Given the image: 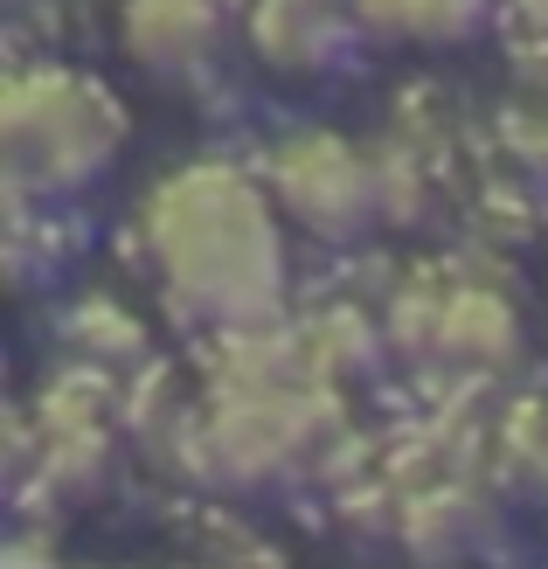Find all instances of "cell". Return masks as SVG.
<instances>
[{"label": "cell", "instance_id": "obj_1", "mask_svg": "<svg viewBox=\"0 0 548 569\" xmlns=\"http://www.w3.org/2000/svg\"><path fill=\"white\" fill-rule=\"evenodd\" d=\"M139 264L153 292L181 320L209 333L271 327L292 284V243H285V209L271 202L265 174L229 160L175 167L139 202Z\"/></svg>", "mask_w": 548, "mask_h": 569}, {"label": "cell", "instance_id": "obj_2", "mask_svg": "<svg viewBox=\"0 0 548 569\" xmlns=\"http://www.w3.org/2000/svg\"><path fill=\"white\" fill-rule=\"evenodd\" d=\"M126 153V104L70 63H21L0 91V160L28 202H70Z\"/></svg>", "mask_w": 548, "mask_h": 569}, {"label": "cell", "instance_id": "obj_3", "mask_svg": "<svg viewBox=\"0 0 548 569\" xmlns=\"http://www.w3.org/2000/svg\"><path fill=\"white\" fill-rule=\"evenodd\" d=\"M389 348L402 361L451 382H486L521 355V320L500 284L486 278H430L410 284L389 312Z\"/></svg>", "mask_w": 548, "mask_h": 569}, {"label": "cell", "instance_id": "obj_4", "mask_svg": "<svg viewBox=\"0 0 548 569\" xmlns=\"http://www.w3.org/2000/svg\"><path fill=\"white\" fill-rule=\"evenodd\" d=\"M265 188L285 222L320 243H361L382 222V167L375 147L340 132H285L265 153Z\"/></svg>", "mask_w": 548, "mask_h": 569}, {"label": "cell", "instance_id": "obj_5", "mask_svg": "<svg viewBox=\"0 0 548 569\" xmlns=\"http://www.w3.org/2000/svg\"><path fill=\"white\" fill-rule=\"evenodd\" d=\"M250 56L285 83H320L355 70L368 28L355 21L348 0H250L243 8Z\"/></svg>", "mask_w": 548, "mask_h": 569}, {"label": "cell", "instance_id": "obj_6", "mask_svg": "<svg viewBox=\"0 0 548 569\" xmlns=\"http://www.w3.org/2000/svg\"><path fill=\"white\" fill-rule=\"evenodd\" d=\"M119 42L160 83H209L229 42V8H216V0H126Z\"/></svg>", "mask_w": 548, "mask_h": 569}, {"label": "cell", "instance_id": "obj_7", "mask_svg": "<svg viewBox=\"0 0 548 569\" xmlns=\"http://www.w3.org/2000/svg\"><path fill=\"white\" fill-rule=\"evenodd\" d=\"M486 528H494V507H486V493L466 472H438L430 487H417L402 500V542H410L424 562L472 556L486 542Z\"/></svg>", "mask_w": 548, "mask_h": 569}, {"label": "cell", "instance_id": "obj_8", "mask_svg": "<svg viewBox=\"0 0 548 569\" xmlns=\"http://www.w3.org/2000/svg\"><path fill=\"white\" fill-rule=\"evenodd\" d=\"M494 139L514 160V174L548 188V42H521L494 98Z\"/></svg>", "mask_w": 548, "mask_h": 569}, {"label": "cell", "instance_id": "obj_9", "mask_svg": "<svg viewBox=\"0 0 548 569\" xmlns=\"http://www.w3.org/2000/svg\"><path fill=\"white\" fill-rule=\"evenodd\" d=\"M299 348L312 361V376H320L327 389L348 396L361 376H375L396 348H389V320H368L361 306H320V312H306L299 320Z\"/></svg>", "mask_w": 548, "mask_h": 569}, {"label": "cell", "instance_id": "obj_10", "mask_svg": "<svg viewBox=\"0 0 548 569\" xmlns=\"http://www.w3.org/2000/svg\"><path fill=\"white\" fill-rule=\"evenodd\" d=\"M368 42H402V49H458L494 21V0H348Z\"/></svg>", "mask_w": 548, "mask_h": 569}, {"label": "cell", "instance_id": "obj_11", "mask_svg": "<svg viewBox=\"0 0 548 569\" xmlns=\"http://www.w3.org/2000/svg\"><path fill=\"white\" fill-rule=\"evenodd\" d=\"M507 8L528 28V42H548V0H507Z\"/></svg>", "mask_w": 548, "mask_h": 569}, {"label": "cell", "instance_id": "obj_12", "mask_svg": "<svg viewBox=\"0 0 548 569\" xmlns=\"http://www.w3.org/2000/svg\"><path fill=\"white\" fill-rule=\"evenodd\" d=\"M216 8H229V14H237V8H250V0H216Z\"/></svg>", "mask_w": 548, "mask_h": 569}]
</instances>
